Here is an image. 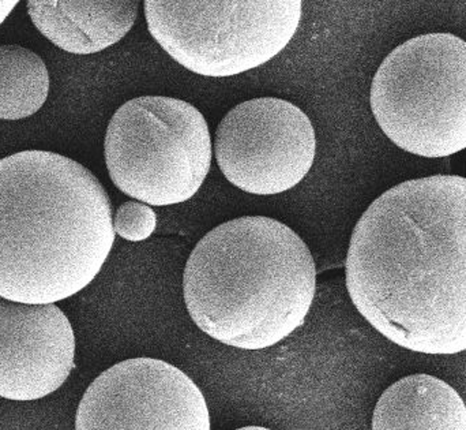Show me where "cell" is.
<instances>
[{
  "instance_id": "obj_1",
  "label": "cell",
  "mask_w": 466,
  "mask_h": 430,
  "mask_svg": "<svg viewBox=\"0 0 466 430\" xmlns=\"http://www.w3.org/2000/svg\"><path fill=\"white\" fill-rule=\"evenodd\" d=\"M345 276L359 313L391 343L466 352V178H416L380 194L353 229Z\"/></svg>"
},
{
  "instance_id": "obj_2",
  "label": "cell",
  "mask_w": 466,
  "mask_h": 430,
  "mask_svg": "<svg viewBox=\"0 0 466 430\" xmlns=\"http://www.w3.org/2000/svg\"><path fill=\"white\" fill-rule=\"evenodd\" d=\"M115 234L111 200L78 161L48 150L0 160V297L46 305L78 294Z\"/></svg>"
},
{
  "instance_id": "obj_3",
  "label": "cell",
  "mask_w": 466,
  "mask_h": 430,
  "mask_svg": "<svg viewBox=\"0 0 466 430\" xmlns=\"http://www.w3.org/2000/svg\"><path fill=\"white\" fill-rule=\"evenodd\" d=\"M317 290L311 251L287 224L243 216L208 232L183 273L197 327L226 346H276L306 322Z\"/></svg>"
},
{
  "instance_id": "obj_4",
  "label": "cell",
  "mask_w": 466,
  "mask_h": 430,
  "mask_svg": "<svg viewBox=\"0 0 466 430\" xmlns=\"http://www.w3.org/2000/svg\"><path fill=\"white\" fill-rule=\"evenodd\" d=\"M370 106L382 133L404 152L442 159L466 149V41L416 36L383 59Z\"/></svg>"
},
{
  "instance_id": "obj_5",
  "label": "cell",
  "mask_w": 466,
  "mask_h": 430,
  "mask_svg": "<svg viewBox=\"0 0 466 430\" xmlns=\"http://www.w3.org/2000/svg\"><path fill=\"white\" fill-rule=\"evenodd\" d=\"M104 156L109 178L126 196L168 207L188 201L212 164V137L201 111L167 96H141L115 112Z\"/></svg>"
},
{
  "instance_id": "obj_6",
  "label": "cell",
  "mask_w": 466,
  "mask_h": 430,
  "mask_svg": "<svg viewBox=\"0 0 466 430\" xmlns=\"http://www.w3.org/2000/svg\"><path fill=\"white\" fill-rule=\"evenodd\" d=\"M303 0H145L158 46L198 76H238L270 62L300 25Z\"/></svg>"
},
{
  "instance_id": "obj_7",
  "label": "cell",
  "mask_w": 466,
  "mask_h": 430,
  "mask_svg": "<svg viewBox=\"0 0 466 430\" xmlns=\"http://www.w3.org/2000/svg\"><path fill=\"white\" fill-rule=\"evenodd\" d=\"M218 169L244 193L276 196L314 166L317 137L309 115L290 101L258 97L233 107L215 137Z\"/></svg>"
},
{
  "instance_id": "obj_8",
  "label": "cell",
  "mask_w": 466,
  "mask_h": 430,
  "mask_svg": "<svg viewBox=\"0 0 466 430\" xmlns=\"http://www.w3.org/2000/svg\"><path fill=\"white\" fill-rule=\"evenodd\" d=\"M76 430H212L198 385L177 366L130 358L111 366L85 391Z\"/></svg>"
},
{
  "instance_id": "obj_9",
  "label": "cell",
  "mask_w": 466,
  "mask_h": 430,
  "mask_svg": "<svg viewBox=\"0 0 466 430\" xmlns=\"http://www.w3.org/2000/svg\"><path fill=\"white\" fill-rule=\"evenodd\" d=\"M74 368L76 333L62 309L0 297V398L40 401Z\"/></svg>"
},
{
  "instance_id": "obj_10",
  "label": "cell",
  "mask_w": 466,
  "mask_h": 430,
  "mask_svg": "<svg viewBox=\"0 0 466 430\" xmlns=\"http://www.w3.org/2000/svg\"><path fill=\"white\" fill-rule=\"evenodd\" d=\"M139 0H26L35 29L62 51L92 55L133 29Z\"/></svg>"
},
{
  "instance_id": "obj_11",
  "label": "cell",
  "mask_w": 466,
  "mask_h": 430,
  "mask_svg": "<svg viewBox=\"0 0 466 430\" xmlns=\"http://www.w3.org/2000/svg\"><path fill=\"white\" fill-rule=\"evenodd\" d=\"M372 430H466V404L443 380L412 374L380 395Z\"/></svg>"
},
{
  "instance_id": "obj_12",
  "label": "cell",
  "mask_w": 466,
  "mask_h": 430,
  "mask_svg": "<svg viewBox=\"0 0 466 430\" xmlns=\"http://www.w3.org/2000/svg\"><path fill=\"white\" fill-rule=\"evenodd\" d=\"M48 93V68L35 52L0 46V119L32 117L46 104Z\"/></svg>"
},
{
  "instance_id": "obj_13",
  "label": "cell",
  "mask_w": 466,
  "mask_h": 430,
  "mask_svg": "<svg viewBox=\"0 0 466 430\" xmlns=\"http://www.w3.org/2000/svg\"><path fill=\"white\" fill-rule=\"evenodd\" d=\"M157 227L155 210L141 201H128L117 208L114 218L115 232L123 240L141 242L152 237Z\"/></svg>"
},
{
  "instance_id": "obj_14",
  "label": "cell",
  "mask_w": 466,
  "mask_h": 430,
  "mask_svg": "<svg viewBox=\"0 0 466 430\" xmlns=\"http://www.w3.org/2000/svg\"><path fill=\"white\" fill-rule=\"evenodd\" d=\"M21 0H0V25L8 18Z\"/></svg>"
},
{
  "instance_id": "obj_15",
  "label": "cell",
  "mask_w": 466,
  "mask_h": 430,
  "mask_svg": "<svg viewBox=\"0 0 466 430\" xmlns=\"http://www.w3.org/2000/svg\"><path fill=\"white\" fill-rule=\"evenodd\" d=\"M236 430H271V429L263 428V426H244V428L236 429Z\"/></svg>"
}]
</instances>
